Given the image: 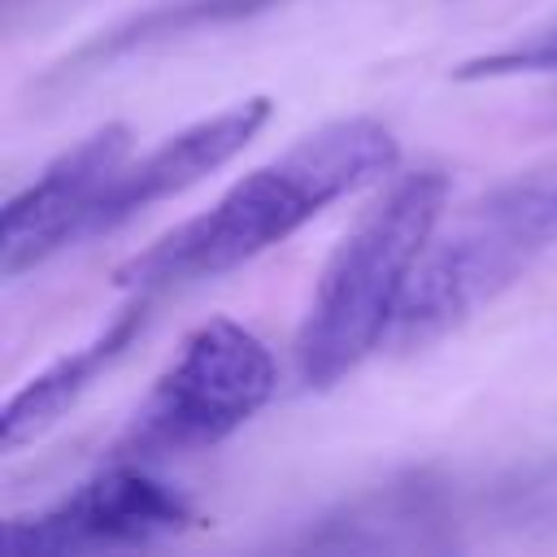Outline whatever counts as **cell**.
Masks as SVG:
<instances>
[{
  "label": "cell",
  "instance_id": "6da1fadb",
  "mask_svg": "<svg viewBox=\"0 0 557 557\" xmlns=\"http://www.w3.org/2000/svg\"><path fill=\"white\" fill-rule=\"evenodd\" d=\"M396 161L400 144L387 122L370 113L322 122L292 139L278 157L235 178L205 213L178 222L144 252L126 257L113 270V283L122 292L161 296L187 283L218 278L287 244L335 200L370 183H383L396 170Z\"/></svg>",
  "mask_w": 557,
  "mask_h": 557
},
{
  "label": "cell",
  "instance_id": "30bf717a",
  "mask_svg": "<svg viewBox=\"0 0 557 557\" xmlns=\"http://www.w3.org/2000/svg\"><path fill=\"white\" fill-rule=\"evenodd\" d=\"M548 70H557V17L513 35L500 48L457 61L453 78L457 83H492V78H522V74H548Z\"/></svg>",
  "mask_w": 557,
  "mask_h": 557
},
{
  "label": "cell",
  "instance_id": "52a82bcc",
  "mask_svg": "<svg viewBox=\"0 0 557 557\" xmlns=\"http://www.w3.org/2000/svg\"><path fill=\"white\" fill-rule=\"evenodd\" d=\"M274 117V100L270 96H244L209 117L187 122L183 131L165 135L157 148H148L144 157L126 161L117 170V178L109 183L96 226L91 235H109L126 222H135L139 213H148L161 200L183 196L187 187L205 183L209 174H218L222 165H231Z\"/></svg>",
  "mask_w": 557,
  "mask_h": 557
},
{
  "label": "cell",
  "instance_id": "5b68a950",
  "mask_svg": "<svg viewBox=\"0 0 557 557\" xmlns=\"http://www.w3.org/2000/svg\"><path fill=\"white\" fill-rule=\"evenodd\" d=\"M196 522L191 496L157 474V461L113 453L91 479L65 492L39 513L9 518L0 527L4 557H65V553H113L148 548Z\"/></svg>",
  "mask_w": 557,
  "mask_h": 557
},
{
  "label": "cell",
  "instance_id": "9c48e42d",
  "mask_svg": "<svg viewBox=\"0 0 557 557\" xmlns=\"http://www.w3.org/2000/svg\"><path fill=\"white\" fill-rule=\"evenodd\" d=\"M278 0H174V4H157V9H144L100 35H91L87 44H78L57 70L52 78H83L91 70H104L109 61L117 57H131V52H144L152 44H170L178 35H191V30H205V26H226V22H244L261 9H270Z\"/></svg>",
  "mask_w": 557,
  "mask_h": 557
},
{
  "label": "cell",
  "instance_id": "ba28073f",
  "mask_svg": "<svg viewBox=\"0 0 557 557\" xmlns=\"http://www.w3.org/2000/svg\"><path fill=\"white\" fill-rule=\"evenodd\" d=\"M152 300L157 296H148V292H131V300L87 344L70 348L52 366H44L35 379H26L0 409V448L17 453V448L35 444L39 435H48L91 392V383L131 352V344L144 335V326L152 318Z\"/></svg>",
  "mask_w": 557,
  "mask_h": 557
},
{
  "label": "cell",
  "instance_id": "8992f818",
  "mask_svg": "<svg viewBox=\"0 0 557 557\" xmlns=\"http://www.w3.org/2000/svg\"><path fill=\"white\" fill-rule=\"evenodd\" d=\"M131 161V131L104 122L65 152H57L9 205L0 218V274L17 278L70 244L91 239L100 200L117 170Z\"/></svg>",
  "mask_w": 557,
  "mask_h": 557
},
{
  "label": "cell",
  "instance_id": "3957f363",
  "mask_svg": "<svg viewBox=\"0 0 557 557\" xmlns=\"http://www.w3.org/2000/svg\"><path fill=\"white\" fill-rule=\"evenodd\" d=\"M553 248L557 161H540L492 183L466 200L453 222L435 226L387 344L400 352L431 348L505 296Z\"/></svg>",
  "mask_w": 557,
  "mask_h": 557
},
{
  "label": "cell",
  "instance_id": "7a4b0ae2",
  "mask_svg": "<svg viewBox=\"0 0 557 557\" xmlns=\"http://www.w3.org/2000/svg\"><path fill=\"white\" fill-rule=\"evenodd\" d=\"M448 174L435 165L396 174L326 257L296 331V383L326 392L374 357L400 318L418 261L444 222Z\"/></svg>",
  "mask_w": 557,
  "mask_h": 557
},
{
  "label": "cell",
  "instance_id": "277c9868",
  "mask_svg": "<svg viewBox=\"0 0 557 557\" xmlns=\"http://www.w3.org/2000/svg\"><path fill=\"white\" fill-rule=\"evenodd\" d=\"M278 387L274 352L239 322L209 318L183 335L178 352L152 379L113 453L161 461L222 444L252 422Z\"/></svg>",
  "mask_w": 557,
  "mask_h": 557
}]
</instances>
